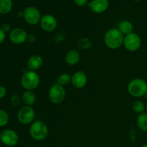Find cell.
Listing matches in <instances>:
<instances>
[{
    "label": "cell",
    "instance_id": "obj_5",
    "mask_svg": "<svg viewBox=\"0 0 147 147\" xmlns=\"http://www.w3.org/2000/svg\"><path fill=\"white\" fill-rule=\"evenodd\" d=\"M66 97V91L64 87L57 83L53 85L48 90V98L52 103L61 104Z\"/></svg>",
    "mask_w": 147,
    "mask_h": 147
},
{
    "label": "cell",
    "instance_id": "obj_12",
    "mask_svg": "<svg viewBox=\"0 0 147 147\" xmlns=\"http://www.w3.org/2000/svg\"><path fill=\"white\" fill-rule=\"evenodd\" d=\"M88 83V77L86 73L81 70L76 72L72 76L71 83L76 88L81 89L86 87Z\"/></svg>",
    "mask_w": 147,
    "mask_h": 147
},
{
    "label": "cell",
    "instance_id": "obj_8",
    "mask_svg": "<svg viewBox=\"0 0 147 147\" xmlns=\"http://www.w3.org/2000/svg\"><path fill=\"white\" fill-rule=\"evenodd\" d=\"M123 45L128 51L136 52L142 46V39L139 34L132 32L125 36Z\"/></svg>",
    "mask_w": 147,
    "mask_h": 147
},
{
    "label": "cell",
    "instance_id": "obj_15",
    "mask_svg": "<svg viewBox=\"0 0 147 147\" xmlns=\"http://www.w3.org/2000/svg\"><path fill=\"white\" fill-rule=\"evenodd\" d=\"M80 55L78 50L71 49L68 50L65 54V62L67 65L75 66L80 62Z\"/></svg>",
    "mask_w": 147,
    "mask_h": 147
},
{
    "label": "cell",
    "instance_id": "obj_35",
    "mask_svg": "<svg viewBox=\"0 0 147 147\" xmlns=\"http://www.w3.org/2000/svg\"><path fill=\"white\" fill-rule=\"evenodd\" d=\"M146 141H147V136H146Z\"/></svg>",
    "mask_w": 147,
    "mask_h": 147
},
{
    "label": "cell",
    "instance_id": "obj_7",
    "mask_svg": "<svg viewBox=\"0 0 147 147\" xmlns=\"http://www.w3.org/2000/svg\"><path fill=\"white\" fill-rule=\"evenodd\" d=\"M35 119V111L32 106H24L17 113V120L21 124H32Z\"/></svg>",
    "mask_w": 147,
    "mask_h": 147
},
{
    "label": "cell",
    "instance_id": "obj_6",
    "mask_svg": "<svg viewBox=\"0 0 147 147\" xmlns=\"http://www.w3.org/2000/svg\"><path fill=\"white\" fill-rule=\"evenodd\" d=\"M23 18L28 24L37 25L40 24L42 15L38 9L32 6H30L23 10Z\"/></svg>",
    "mask_w": 147,
    "mask_h": 147
},
{
    "label": "cell",
    "instance_id": "obj_34",
    "mask_svg": "<svg viewBox=\"0 0 147 147\" xmlns=\"http://www.w3.org/2000/svg\"><path fill=\"white\" fill-rule=\"evenodd\" d=\"M1 133H0V140H1Z\"/></svg>",
    "mask_w": 147,
    "mask_h": 147
},
{
    "label": "cell",
    "instance_id": "obj_17",
    "mask_svg": "<svg viewBox=\"0 0 147 147\" xmlns=\"http://www.w3.org/2000/svg\"><path fill=\"white\" fill-rule=\"evenodd\" d=\"M36 95L33 90H26L22 96V100L25 106H32L36 102Z\"/></svg>",
    "mask_w": 147,
    "mask_h": 147
},
{
    "label": "cell",
    "instance_id": "obj_1",
    "mask_svg": "<svg viewBox=\"0 0 147 147\" xmlns=\"http://www.w3.org/2000/svg\"><path fill=\"white\" fill-rule=\"evenodd\" d=\"M125 36L118 28H111L106 32L103 41L107 47L111 50H117L123 45Z\"/></svg>",
    "mask_w": 147,
    "mask_h": 147
},
{
    "label": "cell",
    "instance_id": "obj_33",
    "mask_svg": "<svg viewBox=\"0 0 147 147\" xmlns=\"http://www.w3.org/2000/svg\"><path fill=\"white\" fill-rule=\"evenodd\" d=\"M144 97H145V98H146V100H147V93H146V96H144Z\"/></svg>",
    "mask_w": 147,
    "mask_h": 147
},
{
    "label": "cell",
    "instance_id": "obj_9",
    "mask_svg": "<svg viewBox=\"0 0 147 147\" xmlns=\"http://www.w3.org/2000/svg\"><path fill=\"white\" fill-rule=\"evenodd\" d=\"M40 24L42 30L47 32H51L57 28V20L53 14H46L42 16Z\"/></svg>",
    "mask_w": 147,
    "mask_h": 147
},
{
    "label": "cell",
    "instance_id": "obj_11",
    "mask_svg": "<svg viewBox=\"0 0 147 147\" xmlns=\"http://www.w3.org/2000/svg\"><path fill=\"white\" fill-rule=\"evenodd\" d=\"M1 141L5 146H15L19 142L18 134L12 129H6L1 133Z\"/></svg>",
    "mask_w": 147,
    "mask_h": 147
},
{
    "label": "cell",
    "instance_id": "obj_21",
    "mask_svg": "<svg viewBox=\"0 0 147 147\" xmlns=\"http://www.w3.org/2000/svg\"><path fill=\"white\" fill-rule=\"evenodd\" d=\"M132 109L136 113L141 114L142 113H144L146 109H145V104L142 100H136L132 104Z\"/></svg>",
    "mask_w": 147,
    "mask_h": 147
},
{
    "label": "cell",
    "instance_id": "obj_23",
    "mask_svg": "<svg viewBox=\"0 0 147 147\" xmlns=\"http://www.w3.org/2000/svg\"><path fill=\"white\" fill-rule=\"evenodd\" d=\"M22 101V97H20L18 95H13L10 98V102H11V103L13 106H18V105L21 103Z\"/></svg>",
    "mask_w": 147,
    "mask_h": 147
},
{
    "label": "cell",
    "instance_id": "obj_10",
    "mask_svg": "<svg viewBox=\"0 0 147 147\" xmlns=\"http://www.w3.org/2000/svg\"><path fill=\"white\" fill-rule=\"evenodd\" d=\"M29 34L25 30L20 27L13 29L11 30L9 38L11 43L14 45H22L27 42Z\"/></svg>",
    "mask_w": 147,
    "mask_h": 147
},
{
    "label": "cell",
    "instance_id": "obj_31",
    "mask_svg": "<svg viewBox=\"0 0 147 147\" xmlns=\"http://www.w3.org/2000/svg\"><path fill=\"white\" fill-rule=\"evenodd\" d=\"M145 109H146V113H147V102H146V104H145Z\"/></svg>",
    "mask_w": 147,
    "mask_h": 147
},
{
    "label": "cell",
    "instance_id": "obj_29",
    "mask_svg": "<svg viewBox=\"0 0 147 147\" xmlns=\"http://www.w3.org/2000/svg\"><path fill=\"white\" fill-rule=\"evenodd\" d=\"M18 15L20 17H23V11H20V12H19Z\"/></svg>",
    "mask_w": 147,
    "mask_h": 147
},
{
    "label": "cell",
    "instance_id": "obj_20",
    "mask_svg": "<svg viewBox=\"0 0 147 147\" xmlns=\"http://www.w3.org/2000/svg\"><path fill=\"white\" fill-rule=\"evenodd\" d=\"M72 76H70L68 73H63L57 79V83L60 86L65 87L71 83Z\"/></svg>",
    "mask_w": 147,
    "mask_h": 147
},
{
    "label": "cell",
    "instance_id": "obj_2",
    "mask_svg": "<svg viewBox=\"0 0 147 147\" xmlns=\"http://www.w3.org/2000/svg\"><path fill=\"white\" fill-rule=\"evenodd\" d=\"M127 90L129 94L133 97H144L147 93L146 81L140 78L132 79L128 84Z\"/></svg>",
    "mask_w": 147,
    "mask_h": 147
},
{
    "label": "cell",
    "instance_id": "obj_4",
    "mask_svg": "<svg viewBox=\"0 0 147 147\" xmlns=\"http://www.w3.org/2000/svg\"><path fill=\"white\" fill-rule=\"evenodd\" d=\"M29 132L30 136L34 140L40 142L47 137L49 130L45 123L42 121H36L30 125Z\"/></svg>",
    "mask_w": 147,
    "mask_h": 147
},
{
    "label": "cell",
    "instance_id": "obj_22",
    "mask_svg": "<svg viewBox=\"0 0 147 147\" xmlns=\"http://www.w3.org/2000/svg\"><path fill=\"white\" fill-rule=\"evenodd\" d=\"M9 121V116L4 110L0 109V127L7 126Z\"/></svg>",
    "mask_w": 147,
    "mask_h": 147
},
{
    "label": "cell",
    "instance_id": "obj_27",
    "mask_svg": "<svg viewBox=\"0 0 147 147\" xmlns=\"http://www.w3.org/2000/svg\"><path fill=\"white\" fill-rule=\"evenodd\" d=\"M6 38V33L2 30V29L0 27V45L2 44L4 42Z\"/></svg>",
    "mask_w": 147,
    "mask_h": 147
},
{
    "label": "cell",
    "instance_id": "obj_16",
    "mask_svg": "<svg viewBox=\"0 0 147 147\" xmlns=\"http://www.w3.org/2000/svg\"><path fill=\"white\" fill-rule=\"evenodd\" d=\"M118 29L124 36L134 32V25L129 20H122L119 22Z\"/></svg>",
    "mask_w": 147,
    "mask_h": 147
},
{
    "label": "cell",
    "instance_id": "obj_26",
    "mask_svg": "<svg viewBox=\"0 0 147 147\" xmlns=\"http://www.w3.org/2000/svg\"><path fill=\"white\" fill-rule=\"evenodd\" d=\"M88 0H74V3L78 7H83L88 4Z\"/></svg>",
    "mask_w": 147,
    "mask_h": 147
},
{
    "label": "cell",
    "instance_id": "obj_19",
    "mask_svg": "<svg viewBox=\"0 0 147 147\" xmlns=\"http://www.w3.org/2000/svg\"><path fill=\"white\" fill-rule=\"evenodd\" d=\"M12 0H0V14H7L11 11Z\"/></svg>",
    "mask_w": 147,
    "mask_h": 147
},
{
    "label": "cell",
    "instance_id": "obj_32",
    "mask_svg": "<svg viewBox=\"0 0 147 147\" xmlns=\"http://www.w3.org/2000/svg\"><path fill=\"white\" fill-rule=\"evenodd\" d=\"M134 1H136V2H139V1H140L141 0H134Z\"/></svg>",
    "mask_w": 147,
    "mask_h": 147
},
{
    "label": "cell",
    "instance_id": "obj_14",
    "mask_svg": "<svg viewBox=\"0 0 147 147\" xmlns=\"http://www.w3.org/2000/svg\"><path fill=\"white\" fill-rule=\"evenodd\" d=\"M43 64V59L40 55H32L29 57L27 60V65L29 70L32 71H37L41 68Z\"/></svg>",
    "mask_w": 147,
    "mask_h": 147
},
{
    "label": "cell",
    "instance_id": "obj_28",
    "mask_svg": "<svg viewBox=\"0 0 147 147\" xmlns=\"http://www.w3.org/2000/svg\"><path fill=\"white\" fill-rule=\"evenodd\" d=\"M27 41L30 43L34 42L36 41V37L34 35H33V34H29Z\"/></svg>",
    "mask_w": 147,
    "mask_h": 147
},
{
    "label": "cell",
    "instance_id": "obj_13",
    "mask_svg": "<svg viewBox=\"0 0 147 147\" xmlns=\"http://www.w3.org/2000/svg\"><path fill=\"white\" fill-rule=\"evenodd\" d=\"M90 10L95 14H102L109 9V0H92L88 4Z\"/></svg>",
    "mask_w": 147,
    "mask_h": 147
},
{
    "label": "cell",
    "instance_id": "obj_3",
    "mask_svg": "<svg viewBox=\"0 0 147 147\" xmlns=\"http://www.w3.org/2000/svg\"><path fill=\"white\" fill-rule=\"evenodd\" d=\"M20 83L26 90H34L40 86V77L37 72L27 70L22 76Z\"/></svg>",
    "mask_w": 147,
    "mask_h": 147
},
{
    "label": "cell",
    "instance_id": "obj_25",
    "mask_svg": "<svg viewBox=\"0 0 147 147\" xmlns=\"http://www.w3.org/2000/svg\"><path fill=\"white\" fill-rule=\"evenodd\" d=\"M1 28L2 29V30L5 33L11 32L10 31V30H11V26H10V24H9V23H4V24H3Z\"/></svg>",
    "mask_w": 147,
    "mask_h": 147
},
{
    "label": "cell",
    "instance_id": "obj_30",
    "mask_svg": "<svg viewBox=\"0 0 147 147\" xmlns=\"http://www.w3.org/2000/svg\"><path fill=\"white\" fill-rule=\"evenodd\" d=\"M141 147H147V143L144 144H143Z\"/></svg>",
    "mask_w": 147,
    "mask_h": 147
},
{
    "label": "cell",
    "instance_id": "obj_18",
    "mask_svg": "<svg viewBox=\"0 0 147 147\" xmlns=\"http://www.w3.org/2000/svg\"><path fill=\"white\" fill-rule=\"evenodd\" d=\"M136 124L141 131L147 132V113L144 112L139 114L136 119Z\"/></svg>",
    "mask_w": 147,
    "mask_h": 147
},
{
    "label": "cell",
    "instance_id": "obj_24",
    "mask_svg": "<svg viewBox=\"0 0 147 147\" xmlns=\"http://www.w3.org/2000/svg\"><path fill=\"white\" fill-rule=\"evenodd\" d=\"M7 95V88L4 86H0V99L4 98Z\"/></svg>",
    "mask_w": 147,
    "mask_h": 147
}]
</instances>
